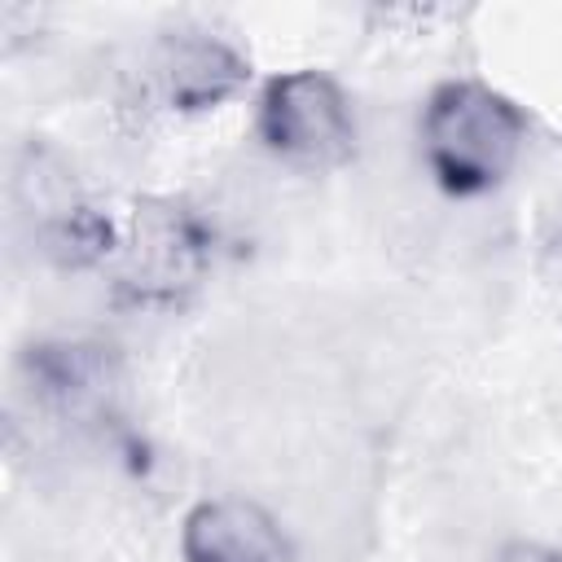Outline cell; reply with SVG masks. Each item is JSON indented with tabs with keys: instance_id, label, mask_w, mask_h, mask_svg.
Returning a JSON list of instances; mask_svg holds the SVG:
<instances>
[{
	"instance_id": "cell-5",
	"label": "cell",
	"mask_w": 562,
	"mask_h": 562,
	"mask_svg": "<svg viewBox=\"0 0 562 562\" xmlns=\"http://www.w3.org/2000/svg\"><path fill=\"white\" fill-rule=\"evenodd\" d=\"M158 79L176 110L198 114L233 101L250 79V61L206 31H176L158 48Z\"/></svg>"
},
{
	"instance_id": "cell-2",
	"label": "cell",
	"mask_w": 562,
	"mask_h": 562,
	"mask_svg": "<svg viewBox=\"0 0 562 562\" xmlns=\"http://www.w3.org/2000/svg\"><path fill=\"white\" fill-rule=\"evenodd\" d=\"M259 140L299 167H338L356 154V114L347 92L321 70H285L263 83Z\"/></svg>"
},
{
	"instance_id": "cell-7",
	"label": "cell",
	"mask_w": 562,
	"mask_h": 562,
	"mask_svg": "<svg viewBox=\"0 0 562 562\" xmlns=\"http://www.w3.org/2000/svg\"><path fill=\"white\" fill-rule=\"evenodd\" d=\"M26 369H31V386H40V395L66 408L101 395V386L110 382L105 351L88 342H40L26 351Z\"/></svg>"
},
{
	"instance_id": "cell-6",
	"label": "cell",
	"mask_w": 562,
	"mask_h": 562,
	"mask_svg": "<svg viewBox=\"0 0 562 562\" xmlns=\"http://www.w3.org/2000/svg\"><path fill=\"white\" fill-rule=\"evenodd\" d=\"M206 259V233L202 224L180 211H140L136 220V246H132V277L145 294H171L180 281H193Z\"/></svg>"
},
{
	"instance_id": "cell-8",
	"label": "cell",
	"mask_w": 562,
	"mask_h": 562,
	"mask_svg": "<svg viewBox=\"0 0 562 562\" xmlns=\"http://www.w3.org/2000/svg\"><path fill=\"white\" fill-rule=\"evenodd\" d=\"M522 562H562V553H544V549H522Z\"/></svg>"
},
{
	"instance_id": "cell-4",
	"label": "cell",
	"mask_w": 562,
	"mask_h": 562,
	"mask_svg": "<svg viewBox=\"0 0 562 562\" xmlns=\"http://www.w3.org/2000/svg\"><path fill=\"white\" fill-rule=\"evenodd\" d=\"M180 562H290V536L259 501L206 496L180 522Z\"/></svg>"
},
{
	"instance_id": "cell-3",
	"label": "cell",
	"mask_w": 562,
	"mask_h": 562,
	"mask_svg": "<svg viewBox=\"0 0 562 562\" xmlns=\"http://www.w3.org/2000/svg\"><path fill=\"white\" fill-rule=\"evenodd\" d=\"M18 202H22L31 233L57 263L83 268V263L101 259L114 241L110 220L79 193L70 171L61 162H53L48 154L26 149V158L18 167Z\"/></svg>"
},
{
	"instance_id": "cell-1",
	"label": "cell",
	"mask_w": 562,
	"mask_h": 562,
	"mask_svg": "<svg viewBox=\"0 0 562 562\" xmlns=\"http://www.w3.org/2000/svg\"><path fill=\"white\" fill-rule=\"evenodd\" d=\"M417 132L435 184L452 198H479L496 189L527 145L522 110L479 79L439 83L422 105Z\"/></svg>"
}]
</instances>
